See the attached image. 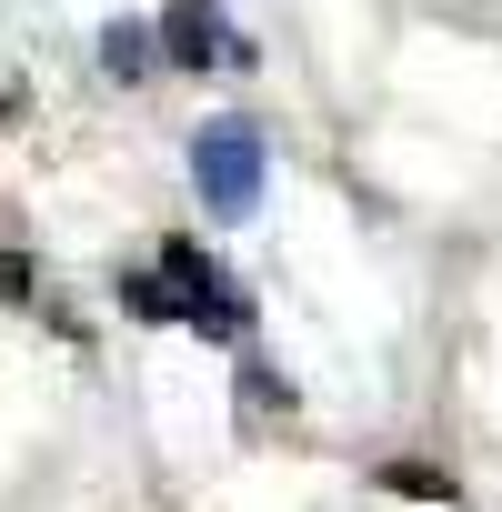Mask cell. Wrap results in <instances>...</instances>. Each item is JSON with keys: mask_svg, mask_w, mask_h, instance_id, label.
Masks as SVG:
<instances>
[{"mask_svg": "<svg viewBox=\"0 0 502 512\" xmlns=\"http://www.w3.org/2000/svg\"><path fill=\"white\" fill-rule=\"evenodd\" d=\"M191 181L221 221H251V201H262V131L251 121H201L191 131Z\"/></svg>", "mask_w": 502, "mask_h": 512, "instance_id": "obj_1", "label": "cell"}, {"mask_svg": "<svg viewBox=\"0 0 502 512\" xmlns=\"http://www.w3.org/2000/svg\"><path fill=\"white\" fill-rule=\"evenodd\" d=\"M161 41H171V61H251L231 31H221V11H211V0H171V21H161Z\"/></svg>", "mask_w": 502, "mask_h": 512, "instance_id": "obj_2", "label": "cell"}, {"mask_svg": "<svg viewBox=\"0 0 502 512\" xmlns=\"http://www.w3.org/2000/svg\"><path fill=\"white\" fill-rule=\"evenodd\" d=\"M101 71H111V81H141V71H151V31H141V21H111V31H101Z\"/></svg>", "mask_w": 502, "mask_h": 512, "instance_id": "obj_3", "label": "cell"}, {"mask_svg": "<svg viewBox=\"0 0 502 512\" xmlns=\"http://www.w3.org/2000/svg\"><path fill=\"white\" fill-rule=\"evenodd\" d=\"M121 302H131L141 322H181V292H171L161 272H131V282H121Z\"/></svg>", "mask_w": 502, "mask_h": 512, "instance_id": "obj_4", "label": "cell"}, {"mask_svg": "<svg viewBox=\"0 0 502 512\" xmlns=\"http://www.w3.org/2000/svg\"><path fill=\"white\" fill-rule=\"evenodd\" d=\"M382 482H392V492H412V502H452V472H442V462H392Z\"/></svg>", "mask_w": 502, "mask_h": 512, "instance_id": "obj_5", "label": "cell"}, {"mask_svg": "<svg viewBox=\"0 0 502 512\" xmlns=\"http://www.w3.org/2000/svg\"><path fill=\"white\" fill-rule=\"evenodd\" d=\"M241 412H292V382L251 362V372H241Z\"/></svg>", "mask_w": 502, "mask_h": 512, "instance_id": "obj_6", "label": "cell"}, {"mask_svg": "<svg viewBox=\"0 0 502 512\" xmlns=\"http://www.w3.org/2000/svg\"><path fill=\"white\" fill-rule=\"evenodd\" d=\"M11 121H21V81H11V71H0V131H11Z\"/></svg>", "mask_w": 502, "mask_h": 512, "instance_id": "obj_7", "label": "cell"}]
</instances>
